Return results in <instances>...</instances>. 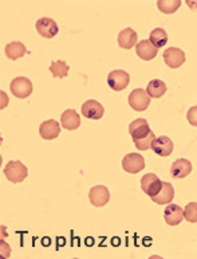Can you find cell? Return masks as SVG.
<instances>
[{"label": "cell", "instance_id": "7a4b0ae2", "mask_svg": "<svg viewBox=\"0 0 197 259\" xmlns=\"http://www.w3.org/2000/svg\"><path fill=\"white\" fill-rule=\"evenodd\" d=\"M10 89H11V93L15 96L16 98L19 100H24L31 96L32 90V83L31 81L26 77H18L15 79H12L11 85H10Z\"/></svg>", "mask_w": 197, "mask_h": 259}, {"label": "cell", "instance_id": "83f0119b", "mask_svg": "<svg viewBox=\"0 0 197 259\" xmlns=\"http://www.w3.org/2000/svg\"><path fill=\"white\" fill-rule=\"evenodd\" d=\"M188 6H189V7L192 8V10H197V4H192V3H190V2H188Z\"/></svg>", "mask_w": 197, "mask_h": 259}, {"label": "cell", "instance_id": "603a6c76", "mask_svg": "<svg viewBox=\"0 0 197 259\" xmlns=\"http://www.w3.org/2000/svg\"><path fill=\"white\" fill-rule=\"evenodd\" d=\"M48 69L54 78H65L69 74L70 66L65 61H53Z\"/></svg>", "mask_w": 197, "mask_h": 259}, {"label": "cell", "instance_id": "8992f818", "mask_svg": "<svg viewBox=\"0 0 197 259\" xmlns=\"http://www.w3.org/2000/svg\"><path fill=\"white\" fill-rule=\"evenodd\" d=\"M185 53L181 49H177V47H169L164 53V62L166 63V66H169L170 69L181 67L185 63Z\"/></svg>", "mask_w": 197, "mask_h": 259}, {"label": "cell", "instance_id": "30bf717a", "mask_svg": "<svg viewBox=\"0 0 197 259\" xmlns=\"http://www.w3.org/2000/svg\"><path fill=\"white\" fill-rule=\"evenodd\" d=\"M89 199L94 207H104L110 200V192L105 186H95L90 190Z\"/></svg>", "mask_w": 197, "mask_h": 259}, {"label": "cell", "instance_id": "d6986e66", "mask_svg": "<svg viewBox=\"0 0 197 259\" xmlns=\"http://www.w3.org/2000/svg\"><path fill=\"white\" fill-rule=\"evenodd\" d=\"M174 197V188L173 186L170 184V183L163 182V187H161V190L156 196L151 197L152 200L155 201L156 204L160 205H165V204H170V201L173 200Z\"/></svg>", "mask_w": 197, "mask_h": 259}, {"label": "cell", "instance_id": "d4e9b609", "mask_svg": "<svg viewBox=\"0 0 197 259\" xmlns=\"http://www.w3.org/2000/svg\"><path fill=\"white\" fill-rule=\"evenodd\" d=\"M156 140V136L153 132H151L146 137H143V139L139 140H134L135 147L138 151H147V149H151L152 145H153V141Z\"/></svg>", "mask_w": 197, "mask_h": 259}, {"label": "cell", "instance_id": "ac0fdd59", "mask_svg": "<svg viewBox=\"0 0 197 259\" xmlns=\"http://www.w3.org/2000/svg\"><path fill=\"white\" fill-rule=\"evenodd\" d=\"M137 38L138 35L137 32L133 30V28H125L118 34V46L121 49H125V50H130L133 49V46H137Z\"/></svg>", "mask_w": 197, "mask_h": 259}, {"label": "cell", "instance_id": "4fadbf2b", "mask_svg": "<svg viewBox=\"0 0 197 259\" xmlns=\"http://www.w3.org/2000/svg\"><path fill=\"white\" fill-rule=\"evenodd\" d=\"M164 219L166 225L170 227H176L184 219V209L177 204H169L164 211Z\"/></svg>", "mask_w": 197, "mask_h": 259}, {"label": "cell", "instance_id": "5b68a950", "mask_svg": "<svg viewBox=\"0 0 197 259\" xmlns=\"http://www.w3.org/2000/svg\"><path fill=\"white\" fill-rule=\"evenodd\" d=\"M35 28H36V31L40 36L46 39H51L54 38L55 35L58 34L59 28L58 24L55 23L54 19H51V18H40V19L36 20V23H35Z\"/></svg>", "mask_w": 197, "mask_h": 259}, {"label": "cell", "instance_id": "44dd1931", "mask_svg": "<svg viewBox=\"0 0 197 259\" xmlns=\"http://www.w3.org/2000/svg\"><path fill=\"white\" fill-rule=\"evenodd\" d=\"M166 90L168 88H166L165 82L161 79H153L146 86V93L151 98H161L163 96H165Z\"/></svg>", "mask_w": 197, "mask_h": 259}, {"label": "cell", "instance_id": "e0dca14e", "mask_svg": "<svg viewBox=\"0 0 197 259\" xmlns=\"http://www.w3.org/2000/svg\"><path fill=\"white\" fill-rule=\"evenodd\" d=\"M135 53L143 61H152V59H155L157 57L159 49H156L151 43V40L147 39V40H141L139 43H137Z\"/></svg>", "mask_w": 197, "mask_h": 259}, {"label": "cell", "instance_id": "7c38bea8", "mask_svg": "<svg viewBox=\"0 0 197 259\" xmlns=\"http://www.w3.org/2000/svg\"><path fill=\"white\" fill-rule=\"evenodd\" d=\"M152 149L156 155L161 156V157H168L173 153V143L169 137L160 136V137H156V140L153 141Z\"/></svg>", "mask_w": 197, "mask_h": 259}, {"label": "cell", "instance_id": "9c48e42d", "mask_svg": "<svg viewBox=\"0 0 197 259\" xmlns=\"http://www.w3.org/2000/svg\"><path fill=\"white\" fill-rule=\"evenodd\" d=\"M81 112L82 116L89 118V120H101L104 117L105 109L102 106V104H100L98 101L89 100L82 105Z\"/></svg>", "mask_w": 197, "mask_h": 259}, {"label": "cell", "instance_id": "2e32d148", "mask_svg": "<svg viewBox=\"0 0 197 259\" xmlns=\"http://www.w3.org/2000/svg\"><path fill=\"white\" fill-rule=\"evenodd\" d=\"M61 124L67 131H77L81 126V117L74 109H67L61 116Z\"/></svg>", "mask_w": 197, "mask_h": 259}, {"label": "cell", "instance_id": "9a60e30c", "mask_svg": "<svg viewBox=\"0 0 197 259\" xmlns=\"http://www.w3.org/2000/svg\"><path fill=\"white\" fill-rule=\"evenodd\" d=\"M192 172V162L186 159H178L170 166V176L173 179H184Z\"/></svg>", "mask_w": 197, "mask_h": 259}, {"label": "cell", "instance_id": "3957f363", "mask_svg": "<svg viewBox=\"0 0 197 259\" xmlns=\"http://www.w3.org/2000/svg\"><path fill=\"white\" fill-rule=\"evenodd\" d=\"M128 102L130 108L134 109L135 112H145L151 105V97L147 96L146 90L134 89L129 94Z\"/></svg>", "mask_w": 197, "mask_h": 259}, {"label": "cell", "instance_id": "cb8c5ba5", "mask_svg": "<svg viewBox=\"0 0 197 259\" xmlns=\"http://www.w3.org/2000/svg\"><path fill=\"white\" fill-rule=\"evenodd\" d=\"M181 6V2L180 0H159L157 2V7L163 14H166V15H170L173 14L180 8Z\"/></svg>", "mask_w": 197, "mask_h": 259}, {"label": "cell", "instance_id": "ffe728a7", "mask_svg": "<svg viewBox=\"0 0 197 259\" xmlns=\"http://www.w3.org/2000/svg\"><path fill=\"white\" fill-rule=\"evenodd\" d=\"M4 53H6V57L8 59L16 61V59L23 58L26 53H27V49H26V46L22 42H11L6 46Z\"/></svg>", "mask_w": 197, "mask_h": 259}, {"label": "cell", "instance_id": "52a82bcc", "mask_svg": "<svg viewBox=\"0 0 197 259\" xmlns=\"http://www.w3.org/2000/svg\"><path fill=\"white\" fill-rule=\"evenodd\" d=\"M122 168L128 174H138L145 168V160L139 153H129L122 159Z\"/></svg>", "mask_w": 197, "mask_h": 259}, {"label": "cell", "instance_id": "6da1fadb", "mask_svg": "<svg viewBox=\"0 0 197 259\" xmlns=\"http://www.w3.org/2000/svg\"><path fill=\"white\" fill-rule=\"evenodd\" d=\"M4 176L7 178V180L12 184H19V183H23L28 176V169L27 166L24 165L23 162L20 161H11L7 162V165L4 166Z\"/></svg>", "mask_w": 197, "mask_h": 259}, {"label": "cell", "instance_id": "4316f807", "mask_svg": "<svg viewBox=\"0 0 197 259\" xmlns=\"http://www.w3.org/2000/svg\"><path fill=\"white\" fill-rule=\"evenodd\" d=\"M186 118H188L190 125L197 126V106H192V108L188 110V113H186Z\"/></svg>", "mask_w": 197, "mask_h": 259}, {"label": "cell", "instance_id": "277c9868", "mask_svg": "<svg viewBox=\"0 0 197 259\" xmlns=\"http://www.w3.org/2000/svg\"><path fill=\"white\" fill-rule=\"evenodd\" d=\"M130 75L125 70H113L108 75V85L114 92H122L128 88Z\"/></svg>", "mask_w": 197, "mask_h": 259}, {"label": "cell", "instance_id": "484cf974", "mask_svg": "<svg viewBox=\"0 0 197 259\" xmlns=\"http://www.w3.org/2000/svg\"><path fill=\"white\" fill-rule=\"evenodd\" d=\"M184 219L189 223H197V203L192 201L189 204H186L184 209Z\"/></svg>", "mask_w": 197, "mask_h": 259}, {"label": "cell", "instance_id": "7402d4cb", "mask_svg": "<svg viewBox=\"0 0 197 259\" xmlns=\"http://www.w3.org/2000/svg\"><path fill=\"white\" fill-rule=\"evenodd\" d=\"M149 40H151V43L156 47V49H161V47L165 46L166 42H168V34H166V31L164 28H155V30L151 32V35H149Z\"/></svg>", "mask_w": 197, "mask_h": 259}, {"label": "cell", "instance_id": "8fae6325", "mask_svg": "<svg viewBox=\"0 0 197 259\" xmlns=\"http://www.w3.org/2000/svg\"><path fill=\"white\" fill-rule=\"evenodd\" d=\"M39 135L43 140H47V141L58 139V136L61 135V125L58 124L57 120L44 121L39 126Z\"/></svg>", "mask_w": 197, "mask_h": 259}, {"label": "cell", "instance_id": "ba28073f", "mask_svg": "<svg viewBox=\"0 0 197 259\" xmlns=\"http://www.w3.org/2000/svg\"><path fill=\"white\" fill-rule=\"evenodd\" d=\"M161 187H163V182L160 180V178L156 174H146L141 179V188L151 197L159 194Z\"/></svg>", "mask_w": 197, "mask_h": 259}, {"label": "cell", "instance_id": "5bb4252c", "mask_svg": "<svg viewBox=\"0 0 197 259\" xmlns=\"http://www.w3.org/2000/svg\"><path fill=\"white\" fill-rule=\"evenodd\" d=\"M151 132L149 124H147V121L145 118H137L129 125V133H130L133 141L146 137Z\"/></svg>", "mask_w": 197, "mask_h": 259}]
</instances>
